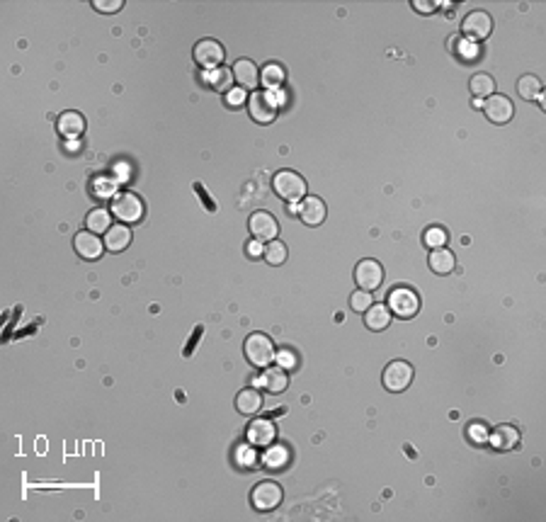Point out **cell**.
<instances>
[{"mask_svg": "<svg viewBox=\"0 0 546 522\" xmlns=\"http://www.w3.org/2000/svg\"><path fill=\"white\" fill-rule=\"evenodd\" d=\"M110 212L112 217L119 219V224H139L141 219H144V202H141V197L136 192H117L115 197H112V204H110Z\"/></svg>", "mask_w": 546, "mask_h": 522, "instance_id": "obj_1", "label": "cell"}, {"mask_svg": "<svg viewBox=\"0 0 546 522\" xmlns=\"http://www.w3.org/2000/svg\"><path fill=\"white\" fill-rule=\"evenodd\" d=\"M386 304H389L391 314L398 316V319H413L420 311V296L411 287H394L386 294Z\"/></svg>", "mask_w": 546, "mask_h": 522, "instance_id": "obj_2", "label": "cell"}, {"mask_svg": "<svg viewBox=\"0 0 546 522\" xmlns=\"http://www.w3.org/2000/svg\"><path fill=\"white\" fill-rule=\"evenodd\" d=\"M243 352H246V360L253 367H267L270 362L274 360L277 350H274V340L265 333H253L248 335L246 345H243Z\"/></svg>", "mask_w": 546, "mask_h": 522, "instance_id": "obj_3", "label": "cell"}, {"mask_svg": "<svg viewBox=\"0 0 546 522\" xmlns=\"http://www.w3.org/2000/svg\"><path fill=\"white\" fill-rule=\"evenodd\" d=\"M284 498V491L282 486L277 484V481H258V484L253 486V491H250V503H253L255 510H260V513H270V510H274L279 503H282Z\"/></svg>", "mask_w": 546, "mask_h": 522, "instance_id": "obj_4", "label": "cell"}, {"mask_svg": "<svg viewBox=\"0 0 546 522\" xmlns=\"http://www.w3.org/2000/svg\"><path fill=\"white\" fill-rule=\"evenodd\" d=\"M272 190L287 202H297L306 194V180L294 171H279L272 177Z\"/></svg>", "mask_w": 546, "mask_h": 522, "instance_id": "obj_5", "label": "cell"}, {"mask_svg": "<svg viewBox=\"0 0 546 522\" xmlns=\"http://www.w3.org/2000/svg\"><path fill=\"white\" fill-rule=\"evenodd\" d=\"M248 112H250V117H253V122H258V124H270V122L277 119L279 105L272 97V93L255 90V93L248 97Z\"/></svg>", "mask_w": 546, "mask_h": 522, "instance_id": "obj_6", "label": "cell"}, {"mask_svg": "<svg viewBox=\"0 0 546 522\" xmlns=\"http://www.w3.org/2000/svg\"><path fill=\"white\" fill-rule=\"evenodd\" d=\"M413 375H415V372H413V367L408 365L406 360H394V362H389V365H386L384 375H381V382H384L386 391L401 393V391H406V389L411 386Z\"/></svg>", "mask_w": 546, "mask_h": 522, "instance_id": "obj_7", "label": "cell"}, {"mask_svg": "<svg viewBox=\"0 0 546 522\" xmlns=\"http://www.w3.org/2000/svg\"><path fill=\"white\" fill-rule=\"evenodd\" d=\"M192 56H195L197 66H202V68H207V71H214V68H219V66H223L226 49H223L216 39H199L195 44Z\"/></svg>", "mask_w": 546, "mask_h": 522, "instance_id": "obj_8", "label": "cell"}, {"mask_svg": "<svg viewBox=\"0 0 546 522\" xmlns=\"http://www.w3.org/2000/svg\"><path fill=\"white\" fill-rule=\"evenodd\" d=\"M493 32V17L486 10H471L466 17L462 20V34L471 42L476 39H486Z\"/></svg>", "mask_w": 546, "mask_h": 522, "instance_id": "obj_9", "label": "cell"}, {"mask_svg": "<svg viewBox=\"0 0 546 522\" xmlns=\"http://www.w3.org/2000/svg\"><path fill=\"white\" fill-rule=\"evenodd\" d=\"M355 282L360 289H367V291L379 289L381 282H384V268H381V263H376L374 258L360 260L355 268Z\"/></svg>", "mask_w": 546, "mask_h": 522, "instance_id": "obj_10", "label": "cell"}, {"mask_svg": "<svg viewBox=\"0 0 546 522\" xmlns=\"http://www.w3.org/2000/svg\"><path fill=\"white\" fill-rule=\"evenodd\" d=\"M481 110L486 112L488 122H493V124H508V122L512 119V115H515L512 100H510L508 95H498V93L488 95Z\"/></svg>", "mask_w": 546, "mask_h": 522, "instance_id": "obj_11", "label": "cell"}, {"mask_svg": "<svg viewBox=\"0 0 546 522\" xmlns=\"http://www.w3.org/2000/svg\"><path fill=\"white\" fill-rule=\"evenodd\" d=\"M246 437L250 447H270L277 437V428L270 418H255V421L248 423Z\"/></svg>", "mask_w": 546, "mask_h": 522, "instance_id": "obj_12", "label": "cell"}, {"mask_svg": "<svg viewBox=\"0 0 546 522\" xmlns=\"http://www.w3.org/2000/svg\"><path fill=\"white\" fill-rule=\"evenodd\" d=\"M248 226H250L253 238H258V240H274L277 238V231H279L277 219H274L270 212H265V209H258L255 214H250Z\"/></svg>", "mask_w": 546, "mask_h": 522, "instance_id": "obj_13", "label": "cell"}, {"mask_svg": "<svg viewBox=\"0 0 546 522\" xmlns=\"http://www.w3.org/2000/svg\"><path fill=\"white\" fill-rule=\"evenodd\" d=\"M73 248L83 260H98L105 250V240H100L98 233L93 231H78L73 238Z\"/></svg>", "mask_w": 546, "mask_h": 522, "instance_id": "obj_14", "label": "cell"}, {"mask_svg": "<svg viewBox=\"0 0 546 522\" xmlns=\"http://www.w3.org/2000/svg\"><path fill=\"white\" fill-rule=\"evenodd\" d=\"M325 214H328V209H325V202L320 197L311 194V197L301 199L299 217H301V222H304L306 226H320V224L325 222Z\"/></svg>", "mask_w": 546, "mask_h": 522, "instance_id": "obj_15", "label": "cell"}, {"mask_svg": "<svg viewBox=\"0 0 546 522\" xmlns=\"http://www.w3.org/2000/svg\"><path fill=\"white\" fill-rule=\"evenodd\" d=\"M233 71V78H236V83L241 85L243 90H253L258 88L260 83V73H258V66L253 64L250 59H238L236 64L231 66Z\"/></svg>", "mask_w": 546, "mask_h": 522, "instance_id": "obj_16", "label": "cell"}, {"mask_svg": "<svg viewBox=\"0 0 546 522\" xmlns=\"http://www.w3.org/2000/svg\"><path fill=\"white\" fill-rule=\"evenodd\" d=\"M519 437H522V435H519L517 428L508 426V423H503V426H498L491 435H488V442H491V447L500 449V452H508V449L517 447Z\"/></svg>", "mask_w": 546, "mask_h": 522, "instance_id": "obj_17", "label": "cell"}, {"mask_svg": "<svg viewBox=\"0 0 546 522\" xmlns=\"http://www.w3.org/2000/svg\"><path fill=\"white\" fill-rule=\"evenodd\" d=\"M56 126H59L61 136H66V139H75V136H80L85 131V117L75 110H66L59 115Z\"/></svg>", "mask_w": 546, "mask_h": 522, "instance_id": "obj_18", "label": "cell"}, {"mask_svg": "<svg viewBox=\"0 0 546 522\" xmlns=\"http://www.w3.org/2000/svg\"><path fill=\"white\" fill-rule=\"evenodd\" d=\"M258 382H260V386H263L265 391H270V393H282V391H287V386H289L287 372H284L279 365L277 367H267Z\"/></svg>", "mask_w": 546, "mask_h": 522, "instance_id": "obj_19", "label": "cell"}, {"mask_svg": "<svg viewBox=\"0 0 546 522\" xmlns=\"http://www.w3.org/2000/svg\"><path fill=\"white\" fill-rule=\"evenodd\" d=\"M131 245V229L126 224H115L110 231L105 233V248L112 253H121Z\"/></svg>", "mask_w": 546, "mask_h": 522, "instance_id": "obj_20", "label": "cell"}, {"mask_svg": "<svg viewBox=\"0 0 546 522\" xmlns=\"http://www.w3.org/2000/svg\"><path fill=\"white\" fill-rule=\"evenodd\" d=\"M389 324H391V311H389V306H384V304H371L369 309L364 311V326L369 331H386L389 328Z\"/></svg>", "mask_w": 546, "mask_h": 522, "instance_id": "obj_21", "label": "cell"}, {"mask_svg": "<svg viewBox=\"0 0 546 522\" xmlns=\"http://www.w3.org/2000/svg\"><path fill=\"white\" fill-rule=\"evenodd\" d=\"M263 408V396L258 389H241L236 393V411L243 416H255Z\"/></svg>", "mask_w": 546, "mask_h": 522, "instance_id": "obj_22", "label": "cell"}, {"mask_svg": "<svg viewBox=\"0 0 546 522\" xmlns=\"http://www.w3.org/2000/svg\"><path fill=\"white\" fill-rule=\"evenodd\" d=\"M430 270L437 275H449L454 268H457V258H454V253L449 248H432L430 253Z\"/></svg>", "mask_w": 546, "mask_h": 522, "instance_id": "obj_23", "label": "cell"}, {"mask_svg": "<svg viewBox=\"0 0 546 522\" xmlns=\"http://www.w3.org/2000/svg\"><path fill=\"white\" fill-rule=\"evenodd\" d=\"M289 462H292V452H289L287 444H270V449L265 452L263 457V464L267 469H274V472H279V469H287Z\"/></svg>", "mask_w": 546, "mask_h": 522, "instance_id": "obj_24", "label": "cell"}, {"mask_svg": "<svg viewBox=\"0 0 546 522\" xmlns=\"http://www.w3.org/2000/svg\"><path fill=\"white\" fill-rule=\"evenodd\" d=\"M85 226H88V231L93 233H107L112 229V212H107V209L102 207H95L88 212V217H85Z\"/></svg>", "mask_w": 546, "mask_h": 522, "instance_id": "obj_25", "label": "cell"}, {"mask_svg": "<svg viewBox=\"0 0 546 522\" xmlns=\"http://www.w3.org/2000/svg\"><path fill=\"white\" fill-rule=\"evenodd\" d=\"M468 90L473 93V97H488L496 93V80H493V75L488 73H473L471 78H468Z\"/></svg>", "mask_w": 546, "mask_h": 522, "instance_id": "obj_26", "label": "cell"}, {"mask_svg": "<svg viewBox=\"0 0 546 522\" xmlns=\"http://www.w3.org/2000/svg\"><path fill=\"white\" fill-rule=\"evenodd\" d=\"M207 83L212 85L214 90H219V93H228L233 85V71L226 68V66H219V68L209 71Z\"/></svg>", "mask_w": 546, "mask_h": 522, "instance_id": "obj_27", "label": "cell"}, {"mask_svg": "<svg viewBox=\"0 0 546 522\" xmlns=\"http://www.w3.org/2000/svg\"><path fill=\"white\" fill-rule=\"evenodd\" d=\"M542 90H544L542 80H539L537 75H532V73L522 75V78H519V83H517V93L522 95L524 100H537V97H542Z\"/></svg>", "mask_w": 546, "mask_h": 522, "instance_id": "obj_28", "label": "cell"}, {"mask_svg": "<svg viewBox=\"0 0 546 522\" xmlns=\"http://www.w3.org/2000/svg\"><path fill=\"white\" fill-rule=\"evenodd\" d=\"M454 54H457L462 61H476L478 56H481V47H478L476 42H471V39L459 37V39H454Z\"/></svg>", "mask_w": 546, "mask_h": 522, "instance_id": "obj_29", "label": "cell"}, {"mask_svg": "<svg viewBox=\"0 0 546 522\" xmlns=\"http://www.w3.org/2000/svg\"><path fill=\"white\" fill-rule=\"evenodd\" d=\"M287 255H289V250H287V245L282 243V240H270L267 245H265V260H267L270 265H282V263H287Z\"/></svg>", "mask_w": 546, "mask_h": 522, "instance_id": "obj_30", "label": "cell"}, {"mask_svg": "<svg viewBox=\"0 0 546 522\" xmlns=\"http://www.w3.org/2000/svg\"><path fill=\"white\" fill-rule=\"evenodd\" d=\"M260 80H263L267 88H279V85L284 83V68L279 64H272L270 61L267 66L263 68V75H260Z\"/></svg>", "mask_w": 546, "mask_h": 522, "instance_id": "obj_31", "label": "cell"}, {"mask_svg": "<svg viewBox=\"0 0 546 522\" xmlns=\"http://www.w3.org/2000/svg\"><path fill=\"white\" fill-rule=\"evenodd\" d=\"M93 194L100 199H107V197H115L117 194V182L112 177H93Z\"/></svg>", "mask_w": 546, "mask_h": 522, "instance_id": "obj_32", "label": "cell"}, {"mask_svg": "<svg viewBox=\"0 0 546 522\" xmlns=\"http://www.w3.org/2000/svg\"><path fill=\"white\" fill-rule=\"evenodd\" d=\"M374 304V299H371V291H367V289H357V291H352V296H350V309L352 311H357V314H364L369 306Z\"/></svg>", "mask_w": 546, "mask_h": 522, "instance_id": "obj_33", "label": "cell"}, {"mask_svg": "<svg viewBox=\"0 0 546 522\" xmlns=\"http://www.w3.org/2000/svg\"><path fill=\"white\" fill-rule=\"evenodd\" d=\"M425 245L427 248H445V243H447V231L445 229H440V226H432V229H427L425 231Z\"/></svg>", "mask_w": 546, "mask_h": 522, "instance_id": "obj_34", "label": "cell"}, {"mask_svg": "<svg viewBox=\"0 0 546 522\" xmlns=\"http://www.w3.org/2000/svg\"><path fill=\"white\" fill-rule=\"evenodd\" d=\"M466 435H468V437H471L476 444L488 442V430L483 428L481 423H471V426H468V430H466Z\"/></svg>", "mask_w": 546, "mask_h": 522, "instance_id": "obj_35", "label": "cell"}, {"mask_svg": "<svg viewBox=\"0 0 546 522\" xmlns=\"http://www.w3.org/2000/svg\"><path fill=\"white\" fill-rule=\"evenodd\" d=\"M274 360H277V365L282 367V370H294L297 367V355H294L292 350H282L274 355Z\"/></svg>", "mask_w": 546, "mask_h": 522, "instance_id": "obj_36", "label": "cell"}, {"mask_svg": "<svg viewBox=\"0 0 546 522\" xmlns=\"http://www.w3.org/2000/svg\"><path fill=\"white\" fill-rule=\"evenodd\" d=\"M236 454H238L236 459L241 467H255V462H258V459H255L258 454H255V449H250V447H238Z\"/></svg>", "mask_w": 546, "mask_h": 522, "instance_id": "obj_37", "label": "cell"}, {"mask_svg": "<svg viewBox=\"0 0 546 522\" xmlns=\"http://www.w3.org/2000/svg\"><path fill=\"white\" fill-rule=\"evenodd\" d=\"M124 5V0H93V8L98 13H117Z\"/></svg>", "mask_w": 546, "mask_h": 522, "instance_id": "obj_38", "label": "cell"}, {"mask_svg": "<svg viewBox=\"0 0 546 522\" xmlns=\"http://www.w3.org/2000/svg\"><path fill=\"white\" fill-rule=\"evenodd\" d=\"M246 102V90L243 88H231L226 93V105L228 107H238V105H243Z\"/></svg>", "mask_w": 546, "mask_h": 522, "instance_id": "obj_39", "label": "cell"}, {"mask_svg": "<svg viewBox=\"0 0 546 522\" xmlns=\"http://www.w3.org/2000/svg\"><path fill=\"white\" fill-rule=\"evenodd\" d=\"M246 255H248V258H260V255H265V245L260 243L258 238H253L246 245Z\"/></svg>", "mask_w": 546, "mask_h": 522, "instance_id": "obj_40", "label": "cell"}, {"mask_svg": "<svg viewBox=\"0 0 546 522\" xmlns=\"http://www.w3.org/2000/svg\"><path fill=\"white\" fill-rule=\"evenodd\" d=\"M413 8H418V10H420V13H432V10H435V5H432V3H422V0H415V3H413Z\"/></svg>", "mask_w": 546, "mask_h": 522, "instance_id": "obj_41", "label": "cell"}]
</instances>
